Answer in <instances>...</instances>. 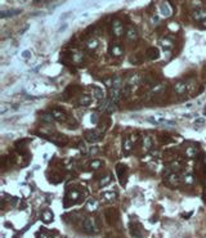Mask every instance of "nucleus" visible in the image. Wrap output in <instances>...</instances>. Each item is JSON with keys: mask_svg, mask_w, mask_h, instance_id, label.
<instances>
[{"mask_svg": "<svg viewBox=\"0 0 206 238\" xmlns=\"http://www.w3.org/2000/svg\"><path fill=\"white\" fill-rule=\"evenodd\" d=\"M116 174H117V178L120 180V184L124 187L126 184V180H128V167L122 163L116 165Z\"/></svg>", "mask_w": 206, "mask_h": 238, "instance_id": "1", "label": "nucleus"}, {"mask_svg": "<svg viewBox=\"0 0 206 238\" xmlns=\"http://www.w3.org/2000/svg\"><path fill=\"white\" fill-rule=\"evenodd\" d=\"M111 32L113 36L120 37L124 35V23L120 21V19H113L112 23H111Z\"/></svg>", "mask_w": 206, "mask_h": 238, "instance_id": "2", "label": "nucleus"}, {"mask_svg": "<svg viewBox=\"0 0 206 238\" xmlns=\"http://www.w3.org/2000/svg\"><path fill=\"white\" fill-rule=\"evenodd\" d=\"M130 232H132V236L135 237V238H142L144 236V229H143V227L141 223L138 221H133L130 223Z\"/></svg>", "mask_w": 206, "mask_h": 238, "instance_id": "3", "label": "nucleus"}, {"mask_svg": "<svg viewBox=\"0 0 206 238\" xmlns=\"http://www.w3.org/2000/svg\"><path fill=\"white\" fill-rule=\"evenodd\" d=\"M102 139V134L98 133L97 130H87L85 132V140L89 143H97Z\"/></svg>", "mask_w": 206, "mask_h": 238, "instance_id": "4", "label": "nucleus"}, {"mask_svg": "<svg viewBox=\"0 0 206 238\" xmlns=\"http://www.w3.org/2000/svg\"><path fill=\"white\" fill-rule=\"evenodd\" d=\"M83 230L87 234H94L95 233V227H94V221L90 217H85L83 221Z\"/></svg>", "mask_w": 206, "mask_h": 238, "instance_id": "5", "label": "nucleus"}, {"mask_svg": "<svg viewBox=\"0 0 206 238\" xmlns=\"http://www.w3.org/2000/svg\"><path fill=\"white\" fill-rule=\"evenodd\" d=\"M125 36L128 39V41H132V43L137 41L138 40V31H137V28L134 27V26H129L126 28V31H125Z\"/></svg>", "mask_w": 206, "mask_h": 238, "instance_id": "6", "label": "nucleus"}, {"mask_svg": "<svg viewBox=\"0 0 206 238\" xmlns=\"http://www.w3.org/2000/svg\"><path fill=\"white\" fill-rule=\"evenodd\" d=\"M192 17H193L195 21H197L200 23L202 21H205L206 19V8H198V9H196V11H193Z\"/></svg>", "mask_w": 206, "mask_h": 238, "instance_id": "7", "label": "nucleus"}, {"mask_svg": "<svg viewBox=\"0 0 206 238\" xmlns=\"http://www.w3.org/2000/svg\"><path fill=\"white\" fill-rule=\"evenodd\" d=\"M122 95V91H121V88H115V86H111L109 88V99L115 103H117L119 99L121 98Z\"/></svg>", "mask_w": 206, "mask_h": 238, "instance_id": "8", "label": "nucleus"}, {"mask_svg": "<svg viewBox=\"0 0 206 238\" xmlns=\"http://www.w3.org/2000/svg\"><path fill=\"white\" fill-rule=\"evenodd\" d=\"M179 183H180V178H179L178 174H175V173H169V174H167V184H169V186L178 187Z\"/></svg>", "mask_w": 206, "mask_h": 238, "instance_id": "9", "label": "nucleus"}, {"mask_svg": "<svg viewBox=\"0 0 206 238\" xmlns=\"http://www.w3.org/2000/svg\"><path fill=\"white\" fill-rule=\"evenodd\" d=\"M109 54H111L112 57H116V58L121 57V56L124 54L122 46L120 45V44H112L111 48H109Z\"/></svg>", "mask_w": 206, "mask_h": 238, "instance_id": "10", "label": "nucleus"}, {"mask_svg": "<svg viewBox=\"0 0 206 238\" xmlns=\"http://www.w3.org/2000/svg\"><path fill=\"white\" fill-rule=\"evenodd\" d=\"M185 90H187V84H185V81L179 80V81H176L175 84H174V91H175V93L178 94V95L184 94Z\"/></svg>", "mask_w": 206, "mask_h": 238, "instance_id": "11", "label": "nucleus"}, {"mask_svg": "<svg viewBox=\"0 0 206 238\" xmlns=\"http://www.w3.org/2000/svg\"><path fill=\"white\" fill-rule=\"evenodd\" d=\"M50 113L53 115L54 120H58V121H66L67 120L66 112H65V111H62V109H59V108H53Z\"/></svg>", "mask_w": 206, "mask_h": 238, "instance_id": "12", "label": "nucleus"}, {"mask_svg": "<svg viewBox=\"0 0 206 238\" xmlns=\"http://www.w3.org/2000/svg\"><path fill=\"white\" fill-rule=\"evenodd\" d=\"M79 197H80V192L79 191H76V189H68L67 193H66V200L65 201L70 200V201L75 202V201L79 200Z\"/></svg>", "mask_w": 206, "mask_h": 238, "instance_id": "13", "label": "nucleus"}, {"mask_svg": "<svg viewBox=\"0 0 206 238\" xmlns=\"http://www.w3.org/2000/svg\"><path fill=\"white\" fill-rule=\"evenodd\" d=\"M106 220H107L108 224H113L115 221H117L119 220V215H117L116 210H108L106 212Z\"/></svg>", "mask_w": 206, "mask_h": 238, "instance_id": "14", "label": "nucleus"}, {"mask_svg": "<svg viewBox=\"0 0 206 238\" xmlns=\"http://www.w3.org/2000/svg\"><path fill=\"white\" fill-rule=\"evenodd\" d=\"M146 57L148 58V59H157V58L160 57V52H159V49L157 48H148L147 49V52H146Z\"/></svg>", "mask_w": 206, "mask_h": 238, "instance_id": "15", "label": "nucleus"}, {"mask_svg": "<svg viewBox=\"0 0 206 238\" xmlns=\"http://www.w3.org/2000/svg\"><path fill=\"white\" fill-rule=\"evenodd\" d=\"M98 207H99V202L97 201V200H89L88 202H87V210L89 211V212H94V211H97L98 210Z\"/></svg>", "mask_w": 206, "mask_h": 238, "instance_id": "16", "label": "nucleus"}, {"mask_svg": "<svg viewBox=\"0 0 206 238\" xmlns=\"http://www.w3.org/2000/svg\"><path fill=\"white\" fill-rule=\"evenodd\" d=\"M148 121L155 125H166L167 120L164 117H160V116H152V117H148Z\"/></svg>", "mask_w": 206, "mask_h": 238, "instance_id": "17", "label": "nucleus"}, {"mask_svg": "<svg viewBox=\"0 0 206 238\" xmlns=\"http://www.w3.org/2000/svg\"><path fill=\"white\" fill-rule=\"evenodd\" d=\"M90 103H92V97H90V95L84 94V95L80 97V99H79V104L80 106L88 107V106H90Z\"/></svg>", "mask_w": 206, "mask_h": 238, "instance_id": "18", "label": "nucleus"}, {"mask_svg": "<svg viewBox=\"0 0 206 238\" xmlns=\"http://www.w3.org/2000/svg\"><path fill=\"white\" fill-rule=\"evenodd\" d=\"M53 217H54V215L50 210H45V211L41 212V220L44 223H50L52 220H53Z\"/></svg>", "mask_w": 206, "mask_h": 238, "instance_id": "19", "label": "nucleus"}, {"mask_svg": "<svg viewBox=\"0 0 206 238\" xmlns=\"http://www.w3.org/2000/svg\"><path fill=\"white\" fill-rule=\"evenodd\" d=\"M116 197H117V194L115 191H106V192L102 193V198L106 200V201H113Z\"/></svg>", "mask_w": 206, "mask_h": 238, "instance_id": "20", "label": "nucleus"}, {"mask_svg": "<svg viewBox=\"0 0 206 238\" xmlns=\"http://www.w3.org/2000/svg\"><path fill=\"white\" fill-rule=\"evenodd\" d=\"M21 11H18V9H11V11H3L2 12V18H8V17H13V16H17V14H20Z\"/></svg>", "mask_w": 206, "mask_h": 238, "instance_id": "21", "label": "nucleus"}, {"mask_svg": "<svg viewBox=\"0 0 206 238\" xmlns=\"http://www.w3.org/2000/svg\"><path fill=\"white\" fill-rule=\"evenodd\" d=\"M97 46H98V40L95 37H90L89 40L87 41V48L89 50H94V49H97Z\"/></svg>", "mask_w": 206, "mask_h": 238, "instance_id": "22", "label": "nucleus"}, {"mask_svg": "<svg viewBox=\"0 0 206 238\" xmlns=\"http://www.w3.org/2000/svg\"><path fill=\"white\" fill-rule=\"evenodd\" d=\"M93 93H94V97L97 98L98 100L102 102L104 99V93H103V89L98 88V86H95V88L93 89Z\"/></svg>", "mask_w": 206, "mask_h": 238, "instance_id": "23", "label": "nucleus"}, {"mask_svg": "<svg viewBox=\"0 0 206 238\" xmlns=\"http://www.w3.org/2000/svg\"><path fill=\"white\" fill-rule=\"evenodd\" d=\"M122 151L125 152V154L130 153V151H132V143H130V140H129V138L124 139V142H122Z\"/></svg>", "mask_w": 206, "mask_h": 238, "instance_id": "24", "label": "nucleus"}, {"mask_svg": "<svg viewBox=\"0 0 206 238\" xmlns=\"http://www.w3.org/2000/svg\"><path fill=\"white\" fill-rule=\"evenodd\" d=\"M197 153H198V151H197V148H196V147H188V148H187V151H185L187 157H189V158L196 157V156H197Z\"/></svg>", "mask_w": 206, "mask_h": 238, "instance_id": "25", "label": "nucleus"}, {"mask_svg": "<svg viewBox=\"0 0 206 238\" xmlns=\"http://www.w3.org/2000/svg\"><path fill=\"white\" fill-rule=\"evenodd\" d=\"M183 182L187 184V186H192V184L195 183V176L192 175V174L187 173V174H184V176H183Z\"/></svg>", "mask_w": 206, "mask_h": 238, "instance_id": "26", "label": "nucleus"}, {"mask_svg": "<svg viewBox=\"0 0 206 238\" xmlns=\"http://www.w3.org/2000/svg\"><path fill=\"white\" fill-rule=\"evenodd\" d=\"M111 180H112V176L109 175V174H107V175H104V178H100L99 186L100 187H106V186H108V184L111 183Z\"/></svg>", "mask_w": 206, "mask_h": 238, "instance_id": "27", "label": "nucleus"}, {"mask_svg": "<svg viewBox=\"0 0 206 238\" xmlns=\"http://www.w3.org/2000/svg\"><path fill=\"white\" fill-rule=\"evenodd\" d=\"M100 166H102V161H100V160H93V161H90V163H89V167L92 170H98Z\"/></svg>", "mask_w": 206, "mask_h": 238, "instance_id": "28", "label": "nucleus"}, {"mask_svg": "<svg viewBox=\"0 0 206 238\" xmlns=\"http://www.w3.org/2000/svg\"><path fill=\"white\" fill-rule=\"evenodd\" d=\"M40 117H41V120L44 121V122H52V121H54V117H53V115L52 113H41L40 115Z\"/></svg>", "mask_w": 206, "mask_h": 238, "instance_id": "29", "label": "nucleus"}, {"mask_svg": "<svg viewBox=\"0 0 206 238\" xmlns=\"http://www.w3.org/2000/svg\"><path fill=\"white\" fill-rule=\"evenodd\" d=\"M164 90H165V86H164V85H156V86H153V88H152L151 93L155 94V95H157V94H161Z\"/></svg>", "mask_w": 206, "mask_h": 238, "instance_id": "30", "label": "nucleus"}, {"mask_svg": "<svg viewBox=\"0 0 206 238\" xmlns=\"http://www.w3.org/2000/svg\"><path fill=\"white\" fill-rule=\"evenodd\" d=\"M79 149H80V152L83 153V154H88V153H89L88 151H90V149H88L87 144H85V142H83V140H81V142L79 143Z\"/></svg>", "mask_w": 206, "mask_h": 238, "instance_id": "31", "label": "nucleus"}, {"mask_svg": "<svg viewBox=\"0 0 206 238\" xmlns=\"http://www.w3.org/2000/svg\"><path fill=\"white\" fill-rule=\"evenodd\" d=\"M143 145H144L147 149H150L152 147V138L151 137H144V138H143Z\"/></svg>", "mask_w": 206, "mask_h": 238, "instance_id": "32", "label": "nucleus"}, {"mask_svg": "<svg viewBox=\"0 0 206 238\" xmlns=\"http://www.w3.org/2000/svg\"><path fill=\"white\" fill-rule=\"evenodd\" d=\"M169 167H170V169H173V171H178V170L180 169V163H179L178 161L171 162V163L169 165Z\"/></svg>", "mask_w": 206, "mask_h": 238, "instance_id": "33", "label": "nucleus"}, {"mask_svg": "<svg viewBox=\"0 0 206 238\" xmlns=\"http://www.w3.org/2000/svg\"><path fill=\"white\" fill-rule=\"evenodd\" d=\"M161 44L164 46H166V49H170V48H171V41L166 40V39H165V40H161Z\"/></svg>", "mask_w": 206, "mask_h": 238, "instance_id": "34", "label": "nucleus"}, {"mask_svg": "<svg viewBox=\"0 0 206 238\" xmlns=\"http://www.w3.org/2000/svg\"><path fill=\"white\" fill-rule=\"evenodd\" d=\"M206 122V120L205 119H202V117H200V119H197L195 121V125H204Z\"/></svg>", "mask_w": 206, "mask_h": 238, "instance_id": "35", "label": "nucleus"}, {"mask_svg": "<svg viewBox=\"0 0 206 238\" xmlns=\"http://www.w3.org/2000/svg\"><path fill=\"white\" fill-rule=\"evenodd\" d=\"M169 27H170V30H171V31H178V30H179V26L176 25V23H171V25H170Z\"/></svg>", "mask_w": 206, "mask_h": 238, "instance_id": "36", "label": "nucleus"}, {"mask_svg": "<svg viewBox=\"0 0 206 238\" xmlns=\"http://www.w3.org/2000/svg\"><path fill=\"white\" fill-rule=\"evenodd\" d=\"M99 152V148L98 147H93V148H90V154H97Z\"/></svg>", "mask_w": 206, "mask_h": 238, "instance_id": "37", "label": "nucleus"}, {"mask_svg": "<svg viewBox=\"0 0 206 238\" xmlns=\"http://www.w3.org/2000/svg\"><path fill=\"white\" fill-rule=\"evenodd\" d=\"M162 13H164L165 16H169V14H170V11L167 9V7H166V5H162Z\"/></svg>", "mask_w": 206, "mask_h": 238, "instance_id": "38", "label": "nucleus"}, {"mask_svg": "<svg viewBox=\"0 0 206 238\" xmlns=\"http://www.w3.org/2000/svg\"><path fill=\"white\" fill-rule=\"evenodd\" d=\"M90 119H92V122H93V124H97V122H98V120H97V115H95V113L90 116Z\"/></svg>", "mask_w": 206, "mask_h": 238, "instance_id": "39", "label": "nucleus"}, {"mask_svg": "<svg viewBox=\"0 0 206 238\" xmlns=\"http://www.w3.org/2000/svg\"><path fill=\"white\" fill-rule=\"evenodd\" d=\"M201 25H202V27H206V19H205V21L201 22Z\"/></svg>", "mask_w": 206, "mask_h": 238, "instance_id": "40", "label": "nucleus"}, {"mask_svg": "<svg viewBox=\"0 0 206 238\" xmlns=\"http://www.w3.org/2000/svg\"><path fill=\"white\" fill-rule=\"evenodd\" d=\"M28 56H30V53H28V52H25V53H23V57H28Z\"/></svg>", "mask_w": 206, "mask_h": 238, "instance_id": "41", "label": "nucleus"}, {"mask_svg": "<svg viewBox=\"0 0 206 238\" xmlns=\"http://www.w3.org/2000/svg\"><path fill=\"white\" fill-rule=\"evenodd\" d=\"M204 163H205V165H206V157H205V158H204Z\"/></svg>", "mask_w": 206, "mask_h": 238, "instance_id": "42", "label": "nucleus"}, {"mask_svg": "<svg viewBox=\"0 0 206 238\" xmlns=\"http://www.w3.org/2000/svg\"><path fill=\"white\" fill-rule=\"evenodd\" d=\"M205 201H206V196H205Z\"/></svg>", "mask_w": 206, "mask_h": 238, "instance_id": "43", "label": "nucleus"}]
</instances>
